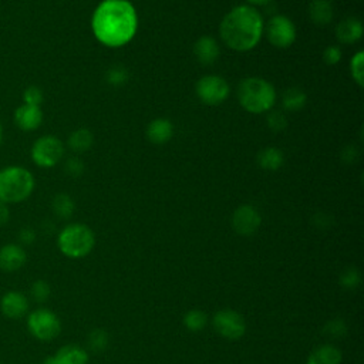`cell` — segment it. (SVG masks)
I'll list each match as a JSON object with an SVG mask.
<instances>
[{
  "label": "cell",
  "mask_w": 364,
  "mask_h": 364,
  "mask_svg": "<svg viewBox=\"0 0 364 364\" xmlns=\"http://www.w3.org/2000/svg\"><path fill=\"white\" fill-rule=\"evenodd\" d=\"M30 292H32V296H33V299L36 302L43 303V302H46L49 299L52 290H50V286H49V283L46 281H36L32 285Z\"/></svg>",
  "instance_id": "obj_30"
},
{
  "label": "cell",
  "mask_w": 364,
  "mask_h": 364,
  "mask_svg": "<svg viewBox=\"0 0 364 364\" xmlns=\"http://www.w3.org/2000/svg\"><path fill=\"white\" fill-rule=\"evenodd\" d=\"M237 101L248 112L262 114L274 108L276 90L265 78L248 77L237 86Z\"/></svg>",
  "instance_id": "obj_3"
},
{
  "label": "cell",
  "mask_w": 364,
  "mask_h": 364,
  "mask_svg": "<svg viewBox=\"0 0 364 364\" xmlns=\"http://www.w3.org/2000/svg\"><path fill=\"white\" fill-rule=\"evenodd\" d=\"M28 262V254L18 244H8L0 248V271L12 274L22 269Z\"/></svg>",
  "instance_id": "obj_13"
},
{
  "label": "cell",
  "mask_w": 364,
  "mask_h": 364,
  "mask_svg": "<svg viewBox=\"0 0 364 364\" xmlns=\"http://www.w3.org/2000/svg\"><path fill=\"white\" fill-rule=\"evenodd\" d=\"M36 187L33 174L19 165L0 170V202L20 204L29 199Z\"/></svg>",
  "instance_id": "obj_4"
},
{
  "label": "cell",
  "mask_w": 364,
  "mask_h": 364,
  "mask_svg": "<svg viewBox=\"0 0 364 364\" xmlns=\"http://www.w3.org/2000/svg\"><path fill=\"white\" fill-rule=\"evenodd\" d=\"M32 160L40 168H53L64 155L63 143L54 136H43L32 146Z\"/></svg>",
  "instance_id": "obj_7"
},
{
  "label": "cell",
  "mask_w": 364,
  "mask_h": 364,
  "mask_svg": "<svg viewBox=\"0 0 364 364\" xmlns=\"http://www.w3.org/2000/svg\"><path fill=\"white\" fill-rule=\"evenodd\" d=\"M2 141H4V127L0 124V144H2Z\"/></svg>",
  "instance_id": "obj_40"
},
{
  "label": "cell",
  "mask_w": 364,
  "mask_h": 364,
  "mask_svg": "<svg viewBox=\"0 0 364 364\" xmlns=\"http://www.w3.org/2000/svg\"><path fill=\"white\" fill-rule=\"evenodd\" d=\"M19 239H20L22 244L32 245L33 242H35V239H36V233H35V230L32 228H23L20 230V233H19Z\"/></svg>",
  "instance_id": "obj_37"
},
{
  "label": "cell",
  "mask_w": 364,
  "mask_h": 364,
  "mask_svg": "<svg viewBox=\"0 0 364 364\" xmlns=\"http://www.w3.org/2000/svg\"><path fill=\"white\" fill-rule=\"evenodd\" d=\"M15 124L18 129H20L25 133L37 130L43 123V111L37 105H29L23 104L19 108H16L15 115Z\"/></svg>",
  "instance_id": "obj_14"
},
{
  "label": "cell",
  "mask_w": 364,
  "mask_h": 364,
  "mask_svg": "<svg viewBox=\"0 0 364 364\" xmlns=\"http://www.w3.org/2000/svg\"><path fill=\"white\" fill-rule=\"evenodd\" d=\"M29 331L40 341H52L61 331V322L56 313L40 307L33 310L28 317Z\"/></svg>",
  "instance_id": "obj_6"
},
{
  "label": "cell",
  "mask_w": 364,
  "mask_h": 364,
  "mask_svg": "<svg viewBox=\"0 0 364 364\" xmlns=\"http://www.w3.org/2000/svg\"><path fill=\"white\" fill-rule=\"evenodd\" d=\"M346 331H347V327L341 319H334L329 322L327 326L324 327V333L331 337H341L346 334Z\"/></svg>",
  "instance_id": "obj_34"
},
{
  "label": "cell",
  "mask_w": 364,
  "mask_h": 364,
  "mask_svg": "<svg viewBox=\"0 0 364 364\" xmlns=\"http://www.w3.org/2000/svg\"><path fill=\"white\" fill-rule=\"evenodd\" d=\"M107 343H108V336L104 330L97 329L90 334V347L93 351L95 353L102 351L107 347Z\"/></svg>",
  "instance_id": "obj_31"
},
{
  "label": "cell",
  "mask_w": 364,
  "mask_h": 364,
  "mask_svg": "<svg viewBox=\"0 0 364 364\" xmlns=\"http://www.w3.org/2000/svg\"><path fill=\"white\" fill-rule=\"evenodd\" d=\"M307 102V94L300 87H290L283 93L282 104L286 111H299Z\"/></svg>",
  "instance_id": "obj_23"
},
{
  "label": "cell",
  "mask_w": 364,
  "mask_h": 364,
  "mask_svg": "<svg viewBox=\"0 0 364 364\" xmlns=\"http://www.w3.org/2000/svg\"><path fill=\"white\" fill-rule=\"evenodd\" d=\"M268 127L274 131V133H281L288 127V118L286 115L279 111V110H271L269 115H268Z\"/></svg>",
  "instance_id": "obj_28"
},
{
  "label": "cell",
  "mask_w": 364,
  "mask_h": 364,
  "mask_svg": "<svg viewBox=\"0 0 364 364\" xmlns=\"http://www.w3.org/2000/svg\"><path fill=\"white\" fill-rule=\"evenodd\" d=\"M88 353L76 344H67L57 350L54 356L47 357L43 364H87Z\"/></svg>",
  "instance_id": "obj_15"
},
{
  "label": "cell",
  "mask_w": 364,
  "mask_h": 364,
  "mask_svg": "<svg viewBox=\"0 0 364 364\" xmlns=\"http://www.w3.org/2000/svg\"><path fill=\"white\" fill-rule=\"evenodd\" d=\"M360 157V151L354 147V146H348L343 150L341 153V160L346 163V164H351V163H356Z\"/></svg>",
  "instance_id": "obj_36"
},
{
  "label": "cell",
  "mask_w": 364,
  "mask_h": 364,
  "mask_svg": "<svg viewBox=\"0 0 364 364\" xmlns=\"http://www.w3.org/2000/svg\"><path fill=\"white\" fill-rule=\"evenodd\" d=\"M130 78V74H129V70L123 66H114L111 67L107 74H105V80L110 86H115V87H119L123 86L129 81Z\"/></svg>",
  "instance_id": "obj_26"
},
{
  "label": "cell",
  "mask_w": 364,
  "mask_h": 364,
  "mask_svg": "<svg viewBox=\"0 0 364 364\" xmlns=\"http://www.w3.org/2000/svg\"><path fill=\"white\" fill-rule=\"evenodd\" d=\"M271 2H272V0H248L249 6L252 5V8H254V6H266V5H269Z\"/></svg>",
  "instance_id": "obj_39"
},
{
  "label": "cell",
  "mask_w": 364,
  "mask_h": 364,
  "mask_svg": "<svg viewBox=\"0 0 364 364\" xmlns=\"http://www.w3.org/2000/svg\"><path fill=\"white\" fill-rule=\"evenodd\" d=\"M91 28L95 39L107 47H121L133 40L139 18L129 0H104L93 13Z\"/></svg>",
  "instance_id": "obj_1"
},
{
  "label": "cell",
  "mask_w": 364,
  "mask_h": 364,
  "mask_svg": "<svg viewBox=\"0 0 364 364\" xmlns=\"http://www.w3.org/2000/svg\"><path fill=\"white\" fill-rule=\"evenodd\" d=\"M29 299L25 293L18 290H11L4 295L0 300V310L8 319H22L29 313Z\"/></svg>",
  "instance_id": "obj_12"
},
{
  "label": "cell",
  "mask_w": 364,
  "mask_h": 364,
  "mask_svg": "<svg viewBox=\"0 0 364 364\" xmlns=\"http://www.w3.org/2000/svg\"><path fill=\"white\" fill-rule=\"evenodd\" d=\"M361 282V275L356 268L346 269L340 276V283L346 289H356Z\"/></svg>",
  "instance_id": "obj_29"
},
{
  "label": "cell",
  "mask_w": 364,
  "mask_h": 364,
  "mask_svg": "<svg viewBox=\"0 0 364 364\" xmlns=\"http://www.w3.org/2000/svg\"><path fill=\"white\" fill-rule=\"evenodd\" d=\"M174 136V124L167 118H155L147 127V137L155 146L167 144Z\"/></svg>",
  "instance_id": "obj_17"
},
{
  "label": "cell",
  "mask_w": 364,
  "mask_h": 364,
  "mask_svg": "<svg viewBox=\"0 0 364 364\" xmlns=\"http://www.w3.org/2000/svg\"><path fill=\"white\" fill-rule=\"evenodd\" d=\"M350 73L353 80L357 83L358 87H363L364 84V54L363 52H357L351 61H350Z\"/></svg>",
  "instance_id": "obj_27"
},
{
  "label": "cell",
  "mask_w": 364,
  "mask_h": 364,
  "mask_svg": "<svg viewBox=\"0 0 364 364\" xmlns=\"http://www.w3.org/2000/svg\"><path fill=\"white\" fill-rule=\"evenodd\" d=\"M363 36V25L356 18H346L336 28V37L340 43L353 45Z\"/></svg>",
  "instance_id": "obj_18"
},
{
  "label": "cell",
  "mask_w": 364,
  "mask_h": 364,
  "mask_svg": "<svg viewBox=\"0 0 364 364\" xmlns=\"http://www.w3.org/2000/svg\"><path fill=\"white\" fill-rule=\"evenodd\" d=\"M57 245L61 254L67 258L80 259L93 251L95 245V236L87 225L71 223L59 233Z\"/></svg>",
  "instance_id": "obj_5"
},
{
  "label": "cell",
  "mask_w": 364,
  "mask_h": 364,
  "mask_svg": "<svg viewBox=\"0 0 364 364\" xmlns=\"http://www.w3.org/2000/svg\"><path fill=\"white\" fill-rule=\"evenodd\" d=\"M64 171H66V174L69 177L78 178V177H81L84 174V163L80 158H77V157H71V158H69L66 161Z\"/></svg>",
  "instance_id": "obj_32"
},
{
  "label": "cell",
  "mask_w": 364,
  "mask_h": 364,
  "mask_svg": "<svg viewBox=\"0 0 364 364\" xmlns=\"http://www.w3.org/2000/svg\"><path fill=\"white\" fill-rule=\"evenodd\" d=\"M307 12L310 20L317 26L329 25L334 16V8L331 0H312Z\"/></svg>",
  "instance_id": "obj_19"
},
{
  "label": "cell",
  "mask_w": 364,
  "mask_h": 364,
  "mask_svg": "<svg viewBox=\"0 0 364 364\" xmlns=\"http://www.w3.org/2000/svg\"><path fill=\"white\" fill-rule=\"evenodd\" d=\"M208 322V316L202 310H189L184 317V324L191 331H201Z\"/></svg>",
  "instance_id": "obj_25"
},
{
  "label": "cell",
  "mask_w": 364,
  "mask_h": 364,
  "mask_svg": "<svg viewBox=\"0 0 364 364\" xmlns=\"http://www.w3.org/2000/svg\"><path fill=\"white\" fill-rule=\"evenodd\" d=\"M323 60L327 66H336L341 60V49L339 46H329L323 52Z\"/></svg>",
  "instance_id": "obj_35"
},
{
  "label": "cell",
  "mask_w": 364,
  "mask_h": 364,
  "mask_svg": "<svg viewBox=\"0 0 364 364\" xmlns=\"http://www.w3.org/2000/svg\"><path fill=\"white\" fill-rule=\"evenodd\" d=\"M52 208H53V212L61 218V219H69L73 212H74V201L71 199L70 195L67 194H59L53 198V202H52Z\"/></svg>",
  "instance_id": "obj_24"
},
{
  "label": "cell",
  "mask_w": 364,
  "mask_h": 364,
  "mask_svg": "<svg viewBox=\"0 0 364 364\" xmlns=\"http://www.w3.org/2000/svg\"><path fill=\"white\" fill-rule=\"evenodd\" d=\"M195 91L201 102L206 105H219L229 95V84L219 76H204L198 80Z\"/></svg>",
  "instance_id": "obj_8"
},
{
  "label": "cell",
  "mask_w": 364,
  "mask_h": 364,
  "mask_svg": "<svg viewBox=\"0 0 364 364\" xmlns=\"http://www.w3.org/2000/svg\"><path fill=\"white\" fill-rule=\"evenodd\" d=\"M93 143H94V137H93L91 131L87 129H78V130L73 131L67 141L70 150L77 154H83V153L88 151L93 147Z\"/></svg>",
  "instance_id": "obj_22"
},
{
  "label": "cell",
  "mask_w": 364,
  "mask_h": 364,
  "mask_svg": "<svg viewBox=\"0 0 364 364\" xmlns=\"http://www.w3.org/2000/svg\"><path fill=\"white\" fill-rule=\"evenodd\" d=\"M258 165L266 171H278L285 161L283 153L276 147H266L258 153Z\"/></svg>",
  "instance_id": "obj_21"
},
{
  "label": "cell",
  "mask_w": 364,
  "mask_h": 364,
  "mask_svg": "<svg viewBox=\"0 0 364 364\" xmlns=\"http://www.w3.org/2000/svg\"><path fill=\"white\" fill-rule=\"evenodd\" d=\"M23 101L25 104L40 107V104L43 102V91L37 86H30L23 93Z\"/></svg>",
  "instance_id": "obj_33"
},
{
  "label": "cell",
  "mask_w": 364,
  "mask_h": 364,
  "mask_svg": "<svg viewBox=\"0 0 364 364\" xmlns=\"http://www.w3.org/2000/svg\"><path fill=\"white\" fill-rule=\"evenodd\" d=\"M262 223V216L259 211L252 205H242L235 209L232 215V228L237 235L251 236L254 235Z\"/></svg>",
  "instance_id": "obj_11"
},
{
  "label": "cell",
  "mask_w": 364,
  "mask_h": 364,
  "mask_svg": "<svg viewBox=\"0 0 364 364\" xmlns=\"http://www.w3.org/2000/svg\"><path fill=\"white\" fill-rule=\"evenodd\" d=\"M266 37L275 47L288 49L296 40V28L289 18L275 15L266 25Z\"/></svg>",
  "instance_id": "obj_10"
},
{
  "label": "cell",
  "mask_w": 364,
  "mask_h": 364,
  "mask_svg": "<svg viewBox=\"0 0 364 364\" xmlns=\"http://www.w3.org/2000/svg\"><path fill=\"white\" fill-rule=\"evenodd\" d=\"M265 26L262 15L249 5L233 8L221 22L219 35L235 52H249L262 39Z\"/></svg>",
  "instance_id": "obj_2"
},
{
  "label": "cell",
  "mask_w": 364,
  "mask_h": 364,
  "mask_svg": "<svg viewBox=\"0 0 364 364\" xmlns=\"http://www.w3.org/2000/svg\"><path fill=\"white\" fill-rule=\"evenodd\" d=\"M194 54L202 66H211L219 59L221 49L212 36H202L194 45Z\"/></svg>",
  "instance_id": "obj_16"
},
{
  "label": "cell",
  "mask_w": 364,
  "mask_h": 364,
  "mask_svg": "<svg viewBox=\"0 0 364 364\" xmlns=\"http://www.w3.org/2000/svg\"><path fill=\"white\" fill-rule=\"evenodd\" d=\"M8 221H9V209H8L6 204L0 202V226L8 223Z\"/></svg>",
  "instance_id": "obj_38"
},
{
  "label": "cell",
  "mask_w": 364,
  "mask_h": 364,
  "mask_svg": "<svg viewBox=\"0 0 364 364\" xmlns=\"http://www.w3.org/2000/svg\"><path fill=\"white\" fill-rule=\"evenodd\" d=\"M212 324L216 333L228 340H237L247 331V322L244 316L230 309L219 310L213 316Z\"/></svg>",
  "instance_id": "obj_9"
},
{
  "label": "cell",
  "mask_w": 364,
  "mask_h": 364,
  "mask_svg": "<svg viewBox=\"0 0 364 364\" xmlns=\"http://www.w3.org/2000/svg\"><path fill=\"white\" fill-rule=\"evenodd\" d=\"M341 351L331 344H324L313 350L307 358V364H341Z\"/></svg>",
  "instance_id": "obj_20"
}]
</instances>
